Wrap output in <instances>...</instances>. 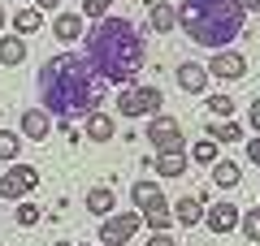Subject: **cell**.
<instances>
[{
  "instance_id": "cell-32",
  "label": "cell",
  "mask_w": 260,
  "mask_h": 246,
  "mask_svg": "<svg viewBox=\"0 0 260 246\" xmlns=\"http://www.w3.org/2000/svg\"><path fill=\"white\" fill-rule=\"evenodd\" d=\"M251 130H260V95L251 100Z\"/></svg>"
},
{
  "instance_id": "cell-9",
  "label": "cell",
  "mask_w": 260,
  "mask_h": 246,
  "mask_svg": "<svg viewBox=\"0 0 260 246\" xmlns=\"http://www.w3.org/2000/svg\"><path fill=\"white\" fill-rule=\"evenodd\" d=\"M204 225L213 229V233H230V229H239V208H234V203L204 208Z\"/></svg>"
},
{
  "instance_id": "cell-2",
  "label": "cell",
  "mask_w": 260,
  "mask_h": 246,
  "mask_svg": "<svg viewBox=\"0 0 260 246\" xmlns=\"http://www.w3.org/2000/svg\"><path fill=\"white\" fill-rule=\"evenodd\" d=\"M87 61H91L95 78L104 87H130V78L143 69V39L135 30V22L126 18H100L87 30Z\"/></svg>"
},
{
  "instance_id": "cell-7",
  "label": "cell",
  "mask_w": 260,
  "mask_h": 246,
  "mask_svg": "<svg viewBox=\"0 0 260 246\" xmlns=\"http://www.w3.org/2000/svg\"><path fill=\"white\" fill-rule=\"evenodd\" d=\"M204 69H208V78H217V82H239L243 73H247V61H243L239 52H230V48H217Z\"/></svg>"
},
{
  "instance_id": "cell-34",
  "label": "cell",
  "mask_w": 260,
  "mask_h": 246,
  "mask_svg": "<svg viewBox=\"0 0 260 246\" xmlns=\"http://www.w3.org/2000/svg\"><path fill=\"white\" fill-rule=\"evenodd\" d=\"M243 9H247V13H256V9H260V0H243Z\"/></svg>"
},
{
  "instance_id": "cell-19",
  "label": "cell",
  "mask_w": 260,
  "mask_h": 246,
  "mask_svg": "<svg viewBox=\"0 0 260 246\" xmlns=\"http://www.w3.org/2000/svg\"><path fill=\"white\" fill-rule=\"evenodd\" d=\"M208 138L213 143H243V126H234V121H208Z\"/></svg>"
},
{
  "instance_id": "cell-29",
  "label": "cell",
  "mask_w": 260,
  "mask_h": 246,
  "mask_svg": "<svg viewBox=\"0 0 260 246\" xmlns=\"http://www.w3.org/2000/svg\"><path fill=\"white\" fill-rule=\"evenodd\" d=\"M109 5H113V0H83V13L100 22V18H109Z\"/></svg>"
},
{
  "instance_id": "cell-10",
  "label": "cell",
  "mask_w": 260,
  "mask_h": 246,
  "mask_svg": "<svg viewBox=\"0 0 260 246\" xmlns=\"http://www.w3.org/2000/svg\"><path fill=\"white\" fill-rule=\"evenodd\" d=\"M148 22L156 35H169V30L178 26V9L169 5V0H148Z\"/></svg>"
},
{
  "instance_id": "cell-14",
  "label": "cell",
  "mask_w": 260,
  "mask_h": 246,
  "mask_svg": "<svg viewBox=\"0 0 260 246\" xmlns=\"http://www.w3.org/2000/svg\"><path fill=\"white\" fill-rule=\"evenodd\" d=\"M87 212H91V216H113V212H117V194H113L109 186L87 190Z\"/></svg>"
},
{
  "instance_id": "cell-21",
  "label": "cell",
  "mask_w": 260,
  "mask_h": 246,
  "mask_svg": "<svg viewBox=\"0 0 260 246\" xmlns=\"http://www.w3.org/2000/svg\"><path fill=\"white\" fill-rule=\"evenodd\" d=\"M26 61V39H0V65H22Z\"/></svg>"
},
{
  "instance_id": "cell-18",
  "label": "cell",
  "mask_w": 260,
  "mask_h": 246,
  "mask_svg": "<svg viewBox=\"0 0 260 246\" xmlns=\"http://www.w3.org/2000/svg\"><path fill=\"white\" fill-rule=\"evenodd\" d=\"M169 212H174V220H178L182 229H186V225H200V220H204V203H200V199H178Z\"/></svg>"
},
{
  "instance_id": "cell-23",
  "label": "cell",
  "mask_w": 260,
  "mask_h": 246,
  "mask_svg": "<svg viewBox=\"0 0 260 246\" xmlns=\"http://www.w3.org/2000/svg\"><path fill=\"white\" fill-rule=\"evenodd\" d=\"M13 26H18V35H30V30H39V26H44V13H39V9H18Z\"/></svg>"
},
{
  "instance_id": "cell-26",
  "label": "cell",
  "mask_w": 260,
  "mask_h": 246,
  "mask_svg": "<svg viewBox=\"0 0 260 246\" xmlns=\"http://www.w3.org/2000/svg\"><path fill=\"white\" fill-rule=\"evenodd\" d=\"M39 216H44V212H39L35 203H18V212H13V220H18L22 229H30V225H39Z\"/></svg>"
},
{
  "instance_id": "cell-1",
  "label": "cell",
  "mask_w": 260,
  "mask_h": 246,
  "mask_svg": "<svg viewBox=\"0 0 260 246\" xmlns=\"http://www.w3.org/2000/svg\"><path fill=\"white\" fill-rule=\"evenodd\" d=\"M39 95H44V108L52 117L70 121L78 112L87 117V112L100 108L104 82L95 78L91 61L83 52H61L52 61H44V69H39Z\"/></svg>"
},
{
  "instance_id": "cell-17",
  "label": "cell",
  "mask_w": 260,
  "mask_h": 246,
  "mask_svg": "<svg viewBox=\"0 0 260 246\" xmlns=\"http://www.w3.org/2000/svg\"><path fill=\"white\" fill-rule=\"evenodd\" d=\"M87 138H91V143H109L113 138V117L109 112H87Z\"/></svg>"
},
{
  "instance_id": "cell-25",
  "label": "cell",
  "mask_w": 260,
  "mask_h": 246,
  "mask_svg": "<svg viewBox=\"0 0 260 246\" xmlns=\"http://www.w3.org/2000/svg\"><path fill=\"white\" fill-rule=\"evenodd\" d=\"M239 229L247 233V242H260V212H239Z\"/></svg>"
},
{
  "instance_id": "cell-3",
  "label": "cell",
  "mask_w": 260,
  "mask_h": 246,
  "mask_svg": "<svg viewBox=\"0 0 260 246\" xmlns=\"http://www.w3.org/2000/svg\"><path fill=\"white\" fill-rule=\"evenodd\" d=\"M247 9L243 0H182L178 9V26L186 30V39L200 48H230L243 35Z\"/></svg>"
},
{
  "instance_id": "cell-11",
  "label": "cell",
  "mask_w": 260,
  "mask_h": 246,
  "mask_svg": "<svg viewBox=\"0 0 260 246\" xmlns=\"http://www.w3.org/2000/svg\"><path fill=\"white\" fill-rule=\"evenodd\" d=\"M186 164H191V155H186V151H156L152 173H156V177H182Z\"/></svg>"
},
{
  "instance_id": "cell-36",
  "label": "cell",
  "mask_w": 260,
  "mask_h": 246,
  "mask_svg": "<svg viewBox=\"0 0 260 246\" xmlns=\"http://www.w3.org/2000/svg\"><path fill=\"white\" fill-rule=\"evenodd\" d=\"M56 246H74V242H56Z\"/></svg>"
},
{
  "instance_id": "cell-24",
  "label": "cell",
  "mask_w": 260,
  "mask_h": 246,
  "mask_svg": "<svg viewBox=\"0 0 260 246\" xmlns=\"http://www.w3.org/2000/svg\"><path fill=\"white\" fill-rule=\"evenodd\" d=\"M18 151H22V138L13 130H0V160H18Z\"/></svg>"
},
{
  "instance_id": "cell-16",
  "label": "cell",
  "mask_w": 260,
  "mask_h": 246,
  "mask_svg": "<svg viewBox=\"0 0 260 246\" xmlns=\"http://www.w3.org/2000/svg\"><path fill=\"white\" fill-rule=\"evenodd\" d=\"M52 35L61 39V44H74V39H83L87 30H83V18L78 13H61V18L52 22Z\"/></svg>"
},
{
  "instance_id": "cell-22",
  "label": "cell",
  "mask_w": 260,
  "mask_h": 246,
  "mask_svg": "<svg viewBox=\"0 0 260 246\" xmlns=\"http://www.w3.org/2000/svg\"><path fill=\"white\" fill-rule=\"evenodd\" d=\"M213 182L225 186V190L239 186V164H234V160H213Z\"/></svg>"
},
{
  "instance_id": "cell-27",
  "label": "cell",
  "mask_w": 260,
  "mask_h": 246,
  "mask_svg": "<svg viewBox=\"0 0 260 246\" xmlns=\"http://www.w3.org/2000/svg\"><path fill=\"white\" fill-rule=\"evenodd\" d=\"M204 108L213 112V117H221V121H225V117H234V100H230V95H213Z\"/></svg>"
},
{
  "instance_id": "cell-33",
  "label": "cell",
  "mask_w": 260,
  "mask_h": 246,
  "mask_svg": "<svg viewBox=\"0 0 260 246\" xmlns=\"http://www.w3.org/2000/svg\"><path fill=\"white\" fill-rule=\"evenodd\" d=\"M56 5H61V0H35V9H39V13H48V9H56Z\"/></svg>"
},
{
  "instance_id": "cell-20",
  "label": "cell",
  "mask_w": 260,
  "mask_h": 246,
  "mask_svg": "<svg viewBox=\"0 0 260 246\" xmlns=\"http://www.w3.org/2000/svg\"><path fill=\"white\" fill-rule=\"evenodd\" d=\"M143 220H148V225H152V229H156V233H165V229H169V225H174V212H169V203H165V199H160V203H152V208H148V212H143Z\"/></svg>"
},
{
  "instance_id": "cell-15",
  "label": "cell",
  "mask_w": 260,
  "mask_h": 246,
  "mask_svg": "<svg viewBox=\"0 0 260 246\" xmlns=\"http://www.w3.org/2000/svg\"><path fill=\"white\" fill-rule=\"evenodd\" d=\"M130 199H135V212H148L152 203H160L165 194H160V182H152V177H148V182H135V186H130Z\"/></svg>"
},
{
  "instance_id": "cell-35",
  "label": "cell",
  "mask_w": 260,
  "mask_h": 246,
  "mask_svg": "<svg viewBox=\"0 0 260 246\" xmlns=\"http://www.w3.org/2000/svg\"><path fill=\"white\" fill-rule=\"evenodd\" d=\"M0 30H5V9H0Z\"/></svg>"
},
{
  "instance_id": "cell-4",
  "label": "cell",
  "mask_w": 260,
  "mask_h": 246,
  "mask_svg": "<svg viewBox=\"0 0 260 246\" xmlns=\"http://www.w3.org/2000/svg\"><path fill=\"white\" fill-rule=\"evenodd\" d=\"M143 225V212H113V216L100 220V242L104 246H126L130 237L139 233Z\"/></svg>"
},
{
  "instance_id": "cell-5",
  "label": "cell",
  "mask_w": 260,
  "mask_h": 246,
  "mask_svg": "<svg viewBox=\"0 0 260 246\" xmlns=\"http://www.w3.org/2000/svg\"><path fill=\"white\" fill-rule=\"evenodd\" d=\"M148 143L156 147V151H182V126H178L174 117H165V112H156V117L148 121Z\"/></svg>"
},
{
  "instance_id": "cell-31",
  "label": "cell",
  "mask_w": 260,
  "mask_h": 246,
  "mask_svg": "<svg viewBox=\"0 0 260 246\" xmlns=\"http://www.w3.org/2000/svg\"><path fill=\"white\" fill-rule=\"evenodd\" d=\"M243 147H247V160L260 164V138H251V143H243Z\"/></svg>"
},
{
  "instance_id": "cell-8",
  "label": "cell",
  "mask_w": 260,
  "mask_h": 246,
  "mask_svg": "<svg viewBox=\"0 0 260 246\" xmlns=\"http://www.w3.org/2000/svg\"><path fill=\"white\" fill-rule=\"evenodd\" d=\"M22 134H26L30 143H44V138L52 134V112L48 108H26L22 112Z\"/></svg>"
},
{
  "instance_id": "cell-28",
  "label": "cell",
  "mask_w": 260,
  "mask_h": 246,
  "mask_svg": "<svg viewBox=\"0 0 260 246\" xmlns=\"http://www.w3.org/2000/svg\"><path fill=\"white\" fill-rule=\"evenodd\" d=\"M191 160L213 164V160H217V143H213V138H208V143H195V147H191Z\"/></svg>"
},
{
  "instance_id": "cell-12",
  "label": "cell",
  "mask_w": 260,
  "mask_h": 246,
  "mask_svg": "<svg viewBox=\"0 0 260 246\" xmlns=\"http://www.w3.org/2000/svg\"><path fill=\"white\" fill-rule=\"evenodd\" d=\"M113 108L121 112V117H148V104H143V87H121V95H117V104Z\"/></svg>"
},
{
  "instance_id": "cell-6",
  "label": "cell",
  "mask_w": 260,
  "mask_h": 246,
  "mask_svg": "<svg viewBox=\"0 0 260 246\" xmlns=\"http://www.w3.org/2000/svg\"><path fill=\"white\" fill-rule=\"evenodd\" d=\"M39 186V169H30V164H13L9 173L0 177V199H22V194H30Z\"/></svg>"
},
{
  "instance_id": "cell-30",
  "label": "cell",
  "mask_w": 260,
  "mask_h": 246,
  "mask_svg": "<svg viewBox=\"0 0 260 246\" xmlns=\"http://www.w3.org/2000/svg\"><path fill=\"white\" fill-rule=\"evenodd\" d=\"M148 246H178V242L169 237V229H165V233H152V237H148Z\"/></svg>"
},
{
  "instance_id": "cell-13",
  "label": "cell",
  "mask_w": 260,
  "mask_h": 246,
  "mask_svg": "<svg viewBox=\"0 0 260 246\" xmlns=\"http://www.w3.org/2000/svg\"><path fill=\"white\" fill-rule=\"evenodd\" d=\"M178 87L191 91V95H200L208 87V69H204V65H195V61H182V65H178Z\"/></svg>"
}]
</instances>
